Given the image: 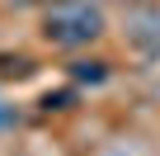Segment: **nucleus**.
Segmentation results:
<instances>
[{
  "label": "nucleus",
  "mask_w": 160,
  "mask_h": 156,
  "mask_svg": "<svg viewBox=\"0 0 160 156\" xmlns=\"http://www.w3.org/2000/svg\"><path fill=\"white\" fill-rule=\"evenodd\" d=\"M104 29H108V19H104V10L94 0H52L42 10V43L66 47V52L99 43Z\"/></svg>",
  "instance_id": "obj_1"
},
{
  "label": "nucleus",
  "mask_w": 160,
  "mask_h": 156,
  "mask_svg": "<svg viewBox=\"0 0 160 156\" xmlns=\"http://www.w3.org/2000/svg\"><path fill=\"white\" fill-rule=\"evenodd\" d=\"M71 76H75V81H104V62H71Z\"/></svg>",
  "instance_id": "obj_2"
},
{
  "label": "nucleus",
  "mask_w": 160,
  "mask_h": 156,
  "mask_svg": "<svg viewBox=\"0 0 160 156\" xmlns=\"http://www.w3.org/2000/svg\"><path fill=\"white\" fill-rule=\"evenodd\" d=\"M14 5H28V0H14Z\"/></svg>",
  "instance_id": "obj_3"
}]
</instances>
